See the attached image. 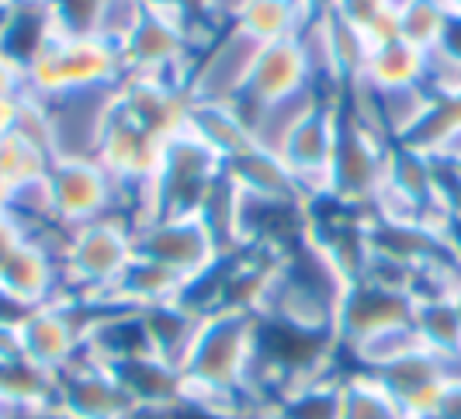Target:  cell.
Masks as SVG:
<instances>
[{"label": "cell", "mask_w": 461, "mask_h": 419, "mask_svg": "<svg viewBox=\"0 0 461 419\" xmlns=\"http://www.w3.org/2000/svg\"><path fill=\"white\" fill-rule=\"evenodd\" d=\"M451 302H455V308H458V316H461V288L455 291V295H451Z\"/></svg>", "instance_id": "ee69618b"}, {"label": "cell", "mask_w": 461, "mask_h": 419, "mask_svg": "<svg viewBox=\"0 0 461 419\" xmlns=\"http://www.w3.org/2000/svg\"><path fill=\"white\" fill-rule=\"evenodd\" d=\"M434 419H461V385H447Z\"/></svg>", "instance_id": "f35d334b"}, {"label": "cell", "mask_w": 461, "mask_h": 419, "mask_svg": "<svg viewBox=\"0 0 461 419\" xmlns=\"http://www.w3.org/2000/svg\"><path fill=\"white\" fill-rule=\"evenodd\" d=\"M389 156H393V142L350 121L340 104V139L333 153V201L368 211L371 194L389 177Z\"/></svg>", "instance_id": "8992f818"}, {"label": "cell", "mask_w": 461, "mask_h": 419, "mask_svg": "<svg viewBox=\"0 0 461 419\" xmlns=\"http://www.w3.org/2000/svg\"><path fill=\"white\" fill-rule=\"evenodd\" d=\"M305 87H316L305 52H302V46L295 39H281V42H271V46L260 49L254 76H250L243 97L236 101V108L247 115V111H254L260 104L281 101V97L299 94Z\"/></svg>", "instance_id": "7c38bea8"}, {"label": "cell", "mask_w": 461, "mask_h": 419, "mask_svg": "<svg viewBox=\"0 0 461 419\" xmlns=\"http://www.w3.org/2000/svg\"><path fill=\"white\" fill-rule=\"evenodd\" d=\"M226 177H230L243 194H250V198L299 201L302 205L299 184H295L292 170H288V164H285L277 153H271V149L250 146V149L236 153L232 160H226Z\"/></svg>", "instance_id": "2e32d148"}, {"label": "cell", "mask_w": 461, "mask_h": 419, "mask_svg": "<svg viewBox=\"0 0 461 419\" xmlns=\"http://www.w3.org/2000/svg\"><path fill=\"white\" fill-rule=\"evenodd\" d=\"M28 316H32V305H24L22 299H14L11 291L0 288V329H14L18 333Z\"/></svg>", "instance_id": "d6a6232c"}, {"label": "cell", "mask_w": 461, "mask_h": 419, "mask_svg": "<svg viewBox=\"0 0 461 419\" xmlns=\"http://www.w3.org/2000/svg\"><path fill=\"white\" fill-rule=\"evenodd\" d=\"M146 11H170V14H185L191 11V0H142Z\"/></svg>", "instance_id": "ab89813d"}, {"label": "cell", "mask_w": 461, "mask_h": 419, "mask_svg": "<svg viewBox=\"0 0 461 419\" xmlns=\"http://www.w3.org/2000/svg\"><path fill=\"white\" fill-rule=\"evenodd\" d=\"M118 84L108 87H84L46 97L49 156L52 160H97L108 125L115 118Z\"/></svg>", "instance_id": "277c9868"}, {"label": "cell", "mask_w": 461, "mask_h": 419, "mask_svg": "<svg viewBox=\"0 0 461 419\" xmlns=\"http://www.w3.org/2000/svg\"><path fill=\"white\" fill-rule=\"evenodd\" d=\"M181 284H185V281L177 278V274H170L167 267L136 256V260L129 263V271L122 274V281H118L101 302L125 305V308H142V312H146V308H153V305L177 302Z\"/></svg>", "instance_id": "7402d4cb"}, {"label": "cell", "mask_w": 461, "mask_h": 419, "mask_svg": "<svg viewBox=\"0 0 461 419\" xmlns=\"http://www.w3.org/2000/svg\"><path fill=\"white\" fill-rule=\"evenodd\" d=\"M264 42H257L250 31H243L240 24L226 28L215 35V42L194 59V67L187 73L185 91L191 101H226L236 104L260 59Z\"/></svg>", "instance_id": "52a82bcc"}, {"label": "cell", "mask_w": 461, "mask_h": 419, "mask_svg": "<svg viewBox=\"0 0 461 419\" xmlns=\"http://www.w3.org/2000/svg\"><path fill=\"white\" fill-rule=\"evenodd\" d=\"M142 18H146V4L142 0H97L91 35L122 52V46L132 39V31L139 28Z\"/></svg>", "instance_id": "4dcf8cb0"}, {"label": "cell", "mask_w": 461, "mask_h": 419, "mask_svg": "<svg viewBox=\"0 0 461 419\" xmlns=\"http://www.w3.org/2000/svg\"><path fill=\"white\" fill-rule=\"evenodd\" d=\"M430 156H434L438 164L461 166V125H458V129H451L447 136H440L438 146L430 149Z\"/></svg>", "instance_id": "d590c367"}, {"label": "cell", "mask_w": 461, "mask_h": 419, "mask_svg": "<svg viewBox=\"0 0 461 419\" xmlns=\"http://www.w3.org/2000/svg\"><path fill=\"white\" fill-rule=\"evenodd\" d=\"M440 4H444L447 14H461V0H440Z\"/></svg>", "instance_id": "7bdbcfd3"}, {"label": "cell", "mask_w": 461, "mask_h": 419, "mask_svg": "<svg viewBox=\"0 0 461 419\" xmlns=\"http://www.w3.org/2000/svg\"><path fill=\"white\" fill-rule=\"evenodd\" d=\"M56 222L69 233L104 215H118V181L97 160H52L49 166Z\"/></svg>", "instance_id": "30bf717a"}, {"label": "cell", "mask_w": 461, "mask_h": 419, "mask_svg": "<svg viewBox=\"0 0 461 419\" xmlns=\"http://www.w3.org/2000/svg\"><path fill=\"white\" fill-rule=\"evenodd\" d=\"M444 24L447 11L440 0H395V35L420 52H430L438 46Z\"/></svg>", "instance_id": "f1b7e54d"}, {"label": "cell", "mask_w": 461, "mask_h": 419, "mask_svg": "<svg viewBox=\"0 0 461 419\" xmlns=\"http://www.w3.org/2000/svg\"><path fill=\"white\" fill-rule=\"evenodd\" d=\"M112 371L118 374V381L129 392V398L136 402V409H167L185 392V371L160 361L157 353L122 361Z\"/></svg>", "instance_id": "ac0fdd59"}, {"label": "cell", "mask_w": 461, "mask_h": 419, "mask_svg": "<svg viewBox=\"0 0 461 419\" xmlns=\"http://www.w3.org/2000/svg\"><path fill=\"white\" fill-rule=\"evenodd\" d=\"M316 14L320 11L309 0H250L240 28L250 31L257 42L271 46L281 39H295Z\"/></svg>", "instance_id": "cb8c5ba5"}, {"label": "cell", "mask_w": 461, "mask_h": 419, "mask_svg": "<svg viewBox=\"0 0 461 419\" xmlns=\"http://www.w3.org/2000/svg\"><path fill=\"white\" fill-rule=\"evenodd\" d=\"M198 59V49L187 28L185 14L170 11H146L132 39L122 46V63L125 73H142V76H163L174 84H187V73Z\"/></svg>", "instance_id": "5b68a950"}, {"label": "cell", "mask_w": 461, "mask_h": 419, "mask_svg": "<svg viewBox=\"0 0 461 419\" xmlns=\"http://www.w3.org/2000/svg\"><path fill=\"white\" fill-rule=\"evenodd\" d=\"M0 288L24 305L39 308L63 295V260L35 239H22L14 254L0 263Z\"/></svg>", "instance_id": "4fadbf2b"}, {"label": "cell", "mask_w": 461, "mask_h": 419, "mask_svg": "<svg viewBox=\"0 0 461 419\" xmlns=\"http://www.w3.org/2000/svg\"><path fill=\"white\" fill-rule=\"evenodd\" d=\"M375 91V87H371ZM434 104V94L427 91L423 84L413 87H393V91H375V108H378V125L382 136L399 146L413 136L416 129L423 125V118Z\"/></svg>", "instance_id": "d4e9b609"}, {"label": "cell", "mask_w": 461, "mask_h": 419, "mask_svg": "<svg viewBox=\"0 0 461 419\" xmlns=\"http://www.w3.org/2000/svg\"><path fill=\"white\" fill-rule=\"evenodd\" d=\"M122 76H125V63L115 46H108L94 35L67 31L52 18L46 46L24 67V94L46 101V97L67 91L108 87V84H118Z\"/></svg>", "instance_id": "6da1fadb"}, {"label": "cell", "mask_w": 461, "mask_h": 419, "mask_svg": "<svg viewBox=\"0 0 461 419\" xmlns=\"http://www.w3.org/2000/svg\"><path fill=\"white\" fill-rule=\"evenodd\" d=\"M250 0H191V14L202 18L205 24H212L215 31H226L243 22Z\"/></svg>", "instance_id": "1f68e13d"}, {"label": "cell", "mask_w": 461, "mask_h": 419, "mask_svg": "<svg viewBox=\"0 0 461 419\" xmlns=\"http://www.w3.org/2000/svg\"><path fill=\"white\" fill-rule=\"evenodd\" d=\"M136 256L167 267L181 281L208 271L219 260V246L202 215H163L136 226Z\"/></svg>", "instance_id": "ba28073f"}, {"label": "cell", "mask_w": 461, "mask_h": 419, "mask_svg": "<svg viewBox=\"0 0 461 419\" xmlns=\"http://www.w3.org/2000/svg\"><path fill=\"white\" fill-rule=\"evenodd\" d=\"M11 7H32V11H52L56 0H7Z\"/></svg>", "instance_id": "60d3db41"}, {"label": "cell", "mask_w": 461, "mask_h": 419, "mask_svg": "<svg viewBox=\"0 0 461 419\" xmlns=\"http://www.w3.org/2000/svg\"><path fill=\"white\" fill-rule=\"evenodd\" d=\"M52 406L69 419H129L136 413V402L122 388L118 374L94 361L87 350L56 374Z\"/></svg>", "instance_id": "9c48e42d"}, {"label": "cell", "mask_w": 461, "mask_h": 419, "mask_svg": "<svg viewBox=\"0 0 461 419\" xmlns=\"http://www.w3.org/2000/svg\"><path fill=\"white\" fill-rule=\"evenodd\" d=\"M247 419H285V416L277 413V406H264V409H257V413H250Z\"/></svg>", "instance_id": "b9f144b4"}, {"label": "cell", "mask_w": 461, "mask_h": 419, "mask_svg": "<svg viewBox=\"0 0 461 419\" xmlns=\"http://www.w3.org/2000/svg\"><path fill=\"white\" fill-rule=\"evenodd\" d=\"M440 243L455 260H461V211H447V218L440 226Z\"/></svg>", "instance_id": "8d00e7d4"}, {"label": "cell", "mask_w": 461, "mask_h": 419, "mask_svg": "<svg viewBox=\"0 0 461 419\" xmlns=\"http://www.w3.org/2000/svg\"><path fill=\"white\" fill-rule=\"evenodd\" d=\"M393 4H395V0H393Z\"/></svg>", "instance_id": "f6af8a7d"}, {"label": "cell", "mask_w": 461, "mask_h": 419, "mask_svg": "<svg viewBox=\"0 0 461 419\" xmlns=\"http://www.w3.org/2000/svg\"><path fill=\"white\" fill-rule=\"evenodd\" d=\"M413 295L385 291V288H375L365 281H354L350 295L337 312V343H350L365 333L413 319Z\"/></svg>", "instance_id": "9a60e30c"}, {"label": "cell", "mask_w": 461, "mask_h": 419, "mask_svg": "<svg viewBox=\"0 0 461 419\" xmlns=\"http://www.w3.org/2000/svg\"><path fill=\"white\" fill-rule=\"evenodd\" d=\"M340 378L344 374H326L302 381L277 398V413L285 419H340Z\"/></svg>", "instance_id": "4316f807"}, {"label": "cell", "mask_w": 461, "mask_h": 419, "mask_svg": "<svg viewBox=\"0 0 461 419\" xmlns=\"http://www.w3.org/2000/svg\"><path fill=\"white\" fill-rule=\"evenodd\" d=\"M202 323H205V316L191 312V308L181 302H163V305L146 308V326H149L153 353H157L160 361H167V364L181 368V371H185L187 357H191V350H194V340H198V333H202Z\"/></svg>", "instance_id": "ffe728a7"}, {"label": "cell", "mask_w": 461, "mask_h": 419, "mask_svg": "<svg viewBox=\"0 0 461 419\" xmlns=\"http://www.w3.org/2000/svg\"><path fill=\"white\" fill-rule=\"evenodd\" d=\"M257 326H260V319L243 305H226V308L205 316L194 350L185 364L187 381L247 396V374H250L257 353Z\"/></svg>", "instance_id": "7a4b0ae2"}, {"label": "cell", "mask_w": 461, "mask_h": 419, "mask_svg": "<svg viewBox=\"0 0 461 419\" xmlns=\"http://www.w3.org/2000/svg\"><path fill=\"white\" fill-rule=\"evenodd\" d=\"M191 97L181 84L163 80V76H142V73H125L118 80V104L115 115L136 125L139 132L170 139L177 129H185Z\"/></svg>", "instance_id": "8fae6325"}, {"label": "cell", "mask_w": 461, "mask_h": 419, "mask_svg": "<svg viewBox=\"0 0 461 419\" xmlns=\"http://www.w3.org/2000/svg\"><path fill=\"white\" fill-rule=\"evenodd\" d=\"M416 350H427L420 333H416L413 319L406 323H393V326H382L375 333H365L350 343H340V353H347L350 361V371H365V374H378L385 368H393L399 361H406Z\"/></svg>", "instance_id": "d6986e66"}, {"label": "cell", "mask_w": 461, "mask_h": 419, "mask_svg": "<svg viewBox=\"0 0 461 419\" xmlns=\"http://www.w3.org/2000/svg\"><path fill=\"white\" fill-rule=\"evenodd\" d=\"M413 326L430 353L461 350V316L451 299H420L413 305Z\"/></svg>", "instance_id": "83f0119b"}, {"label": "cell", "mask_w": 461, "mask_h": 419, "mask_svg": "<svg viewBox=\"0 0 461 419\" xmlns=\"http://www.w3.org/2000/svg\"><path fill=\"white\" fill-rule=\"evenodd\" d=\"M423 70H427V52H420L402 39H393L371 49L365 73L357 80H365L375 91H393V87L423 84Z\"/></svg>", "instance_id": "603a6c76"}, {"label": "cell", "mask_w": 461, "mask_h": 419, "mask_svg": "<svg viewBox=\"0 0 461 419\" xmlns=\"http://www.w3.org/2000/svg\"><path fill=\"white\" fill-rule=\"evenodd\" d=\"M7 94H24V67L0 52V97Z\"/></svg>", "instance_id": "836d02e7"}, {"label": "cell", "mask_w": 461, "mask_h": 419, "mask_svg": "<svg viewBox=\"0 0 461 419\" xmlns=\"http://www.w3.org/2000/svg\"><path fill=\"white\" fill-rule=\"evenodd\" d=\"M187 129L202 142H208L222 160H232L236 153L254 146L243 111L236 104H226V101H191Z\"/></svg>", "instance_id": "44dd1931"}, {"label": "cell", "mask_w": 461, "mask_h": 419, "mask_svg": "<svg viewBox=\"0 0 461 419\" xmlns=\"http://www.w3.org/2000/svg\"><path fill=\"white\" fill-rule=\"evenodd\" d=\"M326 97L330 94L320 91V87H305L299 94H288L281 101H271V104H260L254 111H247L243 118H247V129H250L254 146L271 149V153L281 156V149H285V142L292 139V132L323 104Z\"/></svg>", "instance_id": "e0dca14e"}, {"label": "cell", "mask_w": 461, "mask_h": 419, "mask_svg": "<svg viewBox=\"0 0 461 419\" xmlns=\"http://www.w3.org/2000/svg\"><path fill=\"white\" fill-rule=\"evenodd\" d=\"M52 166V156L39 142L24 139L22 132H7L0 139V184L14 187L32 177H42Z\"/></svg>", "instance_id": "f546056e"}, {"label": "cell", "mask_w": 461, "mask_h": 419, "mask_svg": "<svg viewBox=\"0 0 461 419\" xmlns=\"http://www.w3.org/2000/svg\"><path fill=\"white\" fill-rule=\"evenodd\" d=\"M375 378L393 392L406 419H434L444 388H447L444 371H440V357L430 350H416L406 361L378 371Z\"/></svg>", "instance_id": "5bb4252c"}, {"label": "cell", "mask_w": 461, "mask_h": 419, "mask_svg": "<svg viewBox=\"0 0 461 419\" xmlns=\"http://www.w3.org/2000/svg\"><path fill=\"white\" fill-rule=\"evenodd\" d=\"M434 49H440L447 59H455L461 67V14H447V24H444L440 42Z\"/></svg>", "instance_id": "e575fe53"}, {"label": "cell", "mask_w": 461, "mask_h": 419, "mask_svg": "<svg viewBox=\"0 0 461 419\" xmlns=\"http://www.w3.org/2000/svg\"><path fill=\"white\" fill-rule=\"evenodd\" d=\"M22 101H24V94H7V97H0V139H4L7 132H14Z\"/></svg>", "instance_id": "74e56055"}, {"label": "cell", "mask_w": 461, "mask_h": 419, "mask_svg": "<svg viewBox=\"0 0 461 419\" xmlns=\"http://www.w3.org/2000/svg\"><path fill=\"white\" fill-rule=\"evenodd\" d=\"M340 419H406V413L375 374L347 371L340 378Z\"/></svg>", "instance_id": "484cf974"}, {"label": "cell", "mask_w": 461, "mask_h": 419, "mask_svg": "<svg viewBox=\"0 0 461 419\" xmlns=\"http://www.w3.org/2000/svg\"><path fill=\"white\" fill-rule=\"evenodd\" d=\"M136 260V226L125 215H104L73 229L63 250V295L104 299Z\"/></svg>", "instance_id": "3957f363"}]
</instances>
